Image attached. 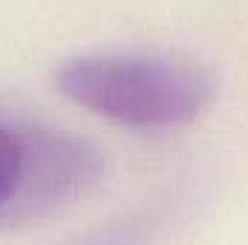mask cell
Masks as SVG:
<instances>
[{
	"label": "cell",
	"instance_id": "cell-1",
	"mask_svg": "<svg viewBox=\"0 0 248 245\" xmlns=\"http://www.w3.org/2000/svg\"><path fill=\"white\" fill-rule=\"evenodd\" d=\"M55 90L81 110L130 130H176L214 101L217 84L202 63L150 49H95L63 58Z\"/></svg>",
	"mask_w": 248,
	"mask_h": 245
},
{
	"label": "cell",
	"instance_id": "cell-2",
	"mask_svg": "<svg viewBox=\"0 0 248 245\" xmlns=\"http://www.w3.org/2000/svg\"><path fill=\"white\" fill-rule=\"evenodd\" d=\"M101 176L104 156L90 141L0 116V219L72 202Z\"/></svg>",
	"mask_w": 248,
	"mask_h": 245
}]
</instances>
